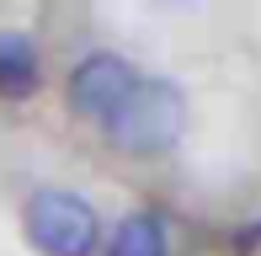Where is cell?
Returning <instances> with one entry per match:
<instances>
[{
	"label": "cell",
	"mask_w": 261,
	"mask_h": 256,
	"mask_svg": "<svg viewBox=\"0 0 261 256\" xmlns=\"http://www.w3.org/2000/svg\"><path fill=\"white\" fill-rule=\"evenodd\" d=\"M101 128L123 155H165L187 128V96L171 80H134V91Z\"/></svg>",
	"instance_id": "cell-1"
},
{
	"label": "cell",
	"mask_w": 261,
	"mask_h": 256,
	"mask_svg": "<svg viewBox=\"0 0 261 256\" xmlns=\"http://www.w3.org/2000/svg\"><path fill=\"white\" fill-rule=\"evenodd\" d=\"M27 240L43 256H91V246H96V208L64 187L32 192L27 197Z\"/></svg>",
	"instance_id": "cell-2"
},
{
	"label": "cell",
	"mask_w": 261,
	"mask_h": 256,
	"mask_svg": "<svg viewBox=\"0 0 261 256\" xmlns=\"http://www.w3.org/2000/svg\"><path fill=\"white\" fill-rule=\"evenodd\" d=\"M134 64L117 59V54H91V59H80L69 69V107L80 112V118H96L107 123L117 112V101L134 91Z\"/></svg>",
	"instance_id": "cell-3"
},
{
	"label": "cell",
	"mask_w": 261,
	"mask_h": 256,
	"mask_svg": "<svg viewBox=\"0 0 261 256\" xmlns=\"http://www.w3.org/2000/svg\"><path fill=\"white\" fill-rule=\"evenodd\" d=\"M38 91V48L27 32H0V96L21 101Z\"/></svg>",
	"instance_id": "cell-4"
},
{
	"label": "cell",
	"mask_w": 261,
	"mask_h": 256,
	"mask_svg": "<svg viewBox=\"0 0 261 256\" xmlns=\"http://www.w3.org/2000/svg\"><path fill=\"white\" fill-rule=\"evenodd\" d=\"M107 256H165V224L155 214H128L112 229V251Z\"/></svg>",
	"instance_id": "cell-5"
}]
</instances>
